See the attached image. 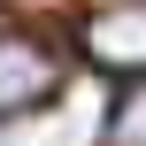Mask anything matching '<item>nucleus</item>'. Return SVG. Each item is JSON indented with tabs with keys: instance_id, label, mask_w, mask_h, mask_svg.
Listing matches in <instances>:
<instances>
[{
	"instance_id": "nucleus-1",
	"label": "nucleus",
	"mask_w": 146,
	"mask_h": 146,
	"mask_svg": "<svg viewBox=\"0 0 146 146\" xmlns=\"http://www.w3.org/2000/svg\"><path fill=\"white\" fill-rule=\"evenodd\" d=\"M62 92V54L46 38H23V31H0V123L8 115H31Z\"/></svg>"
},
{
	"instance_id": "nucleus-2",
	"label": "nucleus",
	"mask_w": 146,
	"mask_h": 146,
	"mask_svg": "<svg viewBox=\"0 0 146 146\" xmlns=\"http://www.w3.org/2000/svg\"><path fill=\"white\" fill-rule=\"evenodd\" d=\"M85 54L100 69H123V77H146V0H123V8H100L85 23Z\"/></svg>"
},
{
	"instance_id": "nucleus-3",
	"label": "nucleus",
	"mask_w": 146,
	"mask_h": 146,
	"mask_svg": "<svg viewBox=\"0 0 146 146\" xmlns=\"http://www.w3.org/2000/svg\"><path fill=\"white\" fill-rule=\"evenodd\" d=\"M100 146H146V77H123V92L100 123Z\"/></svg>"
}]
</instances>
